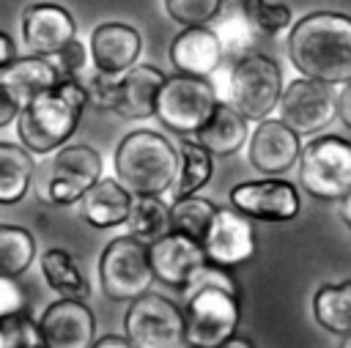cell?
I'll return each instance as SVG.
<instances>
[{"instance_id": "6da1fadb", "label": "cell", "mask_w": 351, "mask_h": 348, "mask_svg": "<svg viewBox=\"0 0 351 348\" xmlns=\"http://www.w3.org/2000/svg\"><path fill=\"white\" fill-rule=\"evenodd\" d=\"M288 58L304 74L329 85L351 79V16L315 11L288 36Z\"/></svg>"}, {"instance_id": "7a4b0ae2", "label": "cell", "mask_w": 351, "mask_h": 348, "mask_svg": "<svg viewBox=\"0 0 351 348\" xmlns=\"http://www.w3.org/2000/svg\"><path fill=\"white\" fill-rule=\"evenodd\" d=\"M88 99L77 79L60 77L47 90L36 93L16 115V132L27 151L33 153H49L58 145H63L85 110Z\"/></svg>"}, {"instance_id": "3957f363", "label": "cell", "mask_w": 351, "mask_h": 348, "mask_svg": "<svg viewBox=\"0 0 351 348\" xmlns=\"http://www.w3.org/2000/svg\"><path fill=\"white\" fill-rule=\"evenodd\" d=\"M115 173L129 195H162L176 184L178 151L151 129H137L118 142Z\"/></svg>"}, {"instance_id": "277c9868", "label": "cell", "mask_w": 351, "mask_h": 348, "mask_svg": "<svg viewBox=\"0 0 351 348\" xmlns=\"http://www.w3.org/2000/svg\"><path fill=\"white\" fill-rule=\"evenodd\" d=\"M282 93L280 66L261 52H247L233 60L228 74V104L241 112L247 121L269 118Z\"/></svg>"}, {"instance_id": "5b68a950", "label": "cell", "mask_w": 351, "mask_h": 348, "mask_svg": "<svg viewBox=\"0 0 351 348\" xmlns=\"http://www.w3.org/2000/svg\"><path fill=\"white\" fill-rule=\"evenodd\" d=\"M217 101V88L206 77L178 71L176 77L162 79L154 101V115L176 134H192L208 121Z\"/></svg>"}, {"instance_id": "8992f818", "label": "cell", "mask_w": 351, "mask_h": 348, "mask_svg": "<svg viewBox=\"0 0 351 348\" xmlns=\"http://www.w3.org/2000/svg\"><path fill=\"white\" fill-rule=\"evenodd\" d=\"M299 181L321 200H340L351 189V142L326 134L299 151Z\"/></svg>"}, {"instance_id": "52a82bcc", "label": "cell", "mask_w": 351, "mask_h": 348, "mask_svg": "<svg viewBox=\"0 0 351 348\" xmlns=\"http://www.w3.org/2000/svg\"><path fill=\"white\" fill-rule=\"evenodd\" d=\"M99 279L104 296L112 301H132L145 293L154 282V271L148 263V244L129 236L112 238L99 260Z\"/></svg>"}, {"instance_id": "ba28073f", "label": "cell", "mask_w": 351, "mask_h": 348, "mask_svg": "<svg viewBox=\"0 0 351 348\" xmlns=\"http://www.w3.org/2000/svg\"><path fill=\"white\" fill-rule=\"evenodd\" d=\"M239 323V296L222 288H200L186 296L184 345L219 348Z\"/></svg>"}, {"instance_id": "9c48e42d", "label": "cell", "mask_w": 351, "mask_h": 348, "mask_svg": "<svg viewBox=\"0 0 351 348\" xmlns=\"http://www.w3.org/2000/svg\"><path fill=\"white\" fill-rule=\"evenodd\" d=\"M126 340L134 348H176L184 345V312L159 293H140L132 299L126 315Z\"/></svg>"}, {"instance_id": "30bf717a", "label": "cell", "mask_w": 351, "mask_h": 348, "mask_svg": "<svg viewBox=\"0 0 351 348\" xmlns=\"http://www.w3.org/2000/svg\"><path fill=\"white\" fill-rule=\"evenodd\" d=\"M280 121L296 134H315L337 115V96L329 82L315 77H299L288 82L277 99Z\"/></svg>"}, {"instance_id": "8fae6325", "label": "cell", "mask_w": 351, "mask_h": 348, "mask_svg": "<svg viewBox=\"0 0 351 348\" xmlns=\"http://www.w3.org/2000/svg\"><path fill=\"white\" fill-rule=\"evenodd\" d=\"M200 247L206 252V260L233 269L255 255V230L247 214H241L239 208H217L200 238Z\"/></svg>"}, {"instance_id": "7c38bea8", "label": "cell", "mask_w": 351, "mask_h": 348, "mask_svg": "<svg viewBox=\"0 0 351 348\" xmlns=\"http://www.w3.org/2000/svg\"><path fill=\"white\" fill-rule=\"evenodd\" d=\"M96 178H101L99 151H93L90 145H66L52 159L47 197L58 206H71Z\"/></svg>"}, {"instance_id": "4fadbf2b", "label": "cell", "mask_w": 351, "mask_h": 348, "mask_svg": "<svg viewBox=\"0 0 351 348\" xmlns=\"http://www.w3.org/2000/svg\"><path fill=\"white\" fill-rule=\"evenodd\" d=\"M230 203L241 214H247L252 219H263V222H288L302 208L296 186L288 181H280V178L244 181V184L233 186Z\"/></svg>"}, {"instance_id": "5bb4252c", "label": "cell", "mask_w": 351, "mask_h": 348, "mask_svg": "<svg viewBox=\"0 0 351 348\" xmlns=\"http://www.w3.org/2000/svg\"><path fill=\"white\" fill-rule=\"evenodd\" d=\"M38 334L47 348H88L93 345V312L82 299L63 296L38 318Z\"/></svg>"}, {"instance_id": "9a60e30c", "label": "cell", "mask_w": 351, "mask_h": 348, "mask_svg": "<svg viewBox=\"0 0 351 348\" xmlns=\"http://www.w3.org/2000/svg\"><path fill=\"white\" fill-rule=\"evenodd\" d=\"M148 263L156 279H162L170 288H184V282L189 279V274L206 263V252L200 247V241L178 233V230H167L165 236L154 238L148 244Z\"/></svg>"}, {"instance_id": "2e32d148", "label": "cell", "mask_w": 351, "mask_h": 348, "mask_svg": "<svg viewBox=\"0 0 351 348\" xmlns=\"http://www.w3.org/2000/svg\"><path fill=\"white\" fill-rule=\"evenodd\" d=\"M302 142L293 129H288L282 121H266L261 118L252 140H250V162L258 173L280 175L299 159Z\"/></svg>"}, {"instance_id": "e0dca14e", "label": "cell", "mask_w": 351, "mask_h": 348, "mask_svg": "<svg viewBox=\"0 0 351 348\" xmlns=\"http://www.w3.org/2000/svg\"><path fill=\"white\" fill-rule=\"evenodd\" d=\"M22 36L30 52L55 55L74 38V19L63 5L36 3L22 14Z\"/></svg>"}, {"instance_id": "ac0fdd59", "label": "cell", "mask_w": 351, "mask_h": 348, "mask_svg": "<svg viewBox=\"0 0 351 348\" xmlns=\"http://www.w3.org/2000/svg\"><path fill=\"white\" fill-rule=\"evenodd\" d=\"M60 79L55 63L47 55H27L14 58L5 66H0V90L22 110L36 93L47 90Z\"/></svg>"}, {"instance_id": "d6986e66", "label": "cell", "mask_w": 351, "mask_h": 348, "mask_svg": "<svg viewBox=\"0 0 351 348\" xmlns=\"http://www.w3.org/2000/svg\"><path fill=\"white\" fill-rule=\"evenodd\" d=\"M140 33L121 22L99 25L90 36V58L99 71L107 74H123L134 60L140 58Z\"/></svg>"}, {"instance_id": "ffe728a7", "label": "cell", "mask_w": 351, "mask_h": 348, "mask_svg": "<svg viewBox=\"0 0 351 348\" xmlns=\"http://www.w3.org/2000/svg\"><path fill=\"white\" fill-rule=\"evenodd\" d=\"M170 60L181 74L211 77L222 63V49L211 27L192 25L184 33H178L176 41L170 44Z\"/></svg>"}, {"instance_id": "44dd1931", "label": "cell", "mask_w": 351, "mask_h": 348, "mask_svg": "<svg viewBox=\"0 0 351 348\" xmlns=\"http://www.w3.org/2000/svg\"><path fill=\"white\" fill-rule=\"evenodd\" d=\"M165 74L156 66H129L123 77L115 79V96H112V112L121 118H148L154 115L156 90L162 85Z\"/></svg>"}, {"instance_id": "7402d4cb", "label": "cell", "mask_w": 351, "mask_h": 348, "mask_svg": "<svg viewBox=\"0 0 351 348\" xmlns=\"http://www.w3.org/2000/svg\"><path fill=\"white\" fill-rule=\"evenodd\" d=\"M189 137L200 142L211 156H230L247 140V118L236 112L228 101H217L208 121L200 129H195Z\"/></svg>"}, {"instance_id": "603a6c76", "label": "cell", "mask_w": 351, "mask_h": 348, "mask_svg": "<svg viewBox=\"0 0 351 348\" xmlns=\"http://www.w3.org/2000/svg\"><path fill=\"white\" fill-rule=\"evenodd\" d=\"M132 195L112 178H96L80 197V214L93 227H115L126 219Z\"/></svg>"}, {"instance_id": "cb8c5ba5", "label": "cell", "mask_w": 351, "mask_h": 348, "mask_svg": "<svg viewBox=\"0 0 351 348\" xmlns=\"http://www.w3.org/2000/svg\"><path fill=\"white\" fill-rule=\"evenodd\" d=\"M211 22H214L211 30H214V36L219 41L222 58L236 60V58H241V55L255 49V27H252L250 16L241 11L239 3H233V5L222 3V8L217 11V16Z\"/></svg>"}, {"instance_id": "d4e9b609", "label": "cell", "mask_w": 351, "mask_h": 348, "mask_svg": "<svg viewBox=\"0 0 351 348\" xmlns=\"http://www.w3.org/2000/svg\"><path fill=\"white\" fill-rule=\"evenodd\" d=\"M123 222L134 238L151 244L170 230V206L159 195H132Z\"/></svg>"}, {"instance_id": "484cf974", "label": "cell", "mask_w": 351, "mask_h": 348, "mask_svg": "<svg viewBox=\"0 0 351 348\" xmlns=\"http://www.w3.org/2000/svg\"><path fill=\"white\" fill-rule=\"evenodd\" d=\"M33 170L36 162L25 148L14 142H0V206L19 203L27 195Z\"/></svg>"}, {"instance_id": "4316f807", "label": "cell", "mask_w": 351, "mask_h": 348, "mask_svg": "<svg viewBox=\"0 0 351 348\" xmlns=\"http://www.w3.org/2000/svg\"><path fill=\"white\" fill-rule=\"evenodd\" d=\"M178 175H176V197L184 195H197V189H203L211 178V153L195 142L189 134H181L178 140Z\"/></svg>"}, {"instance_id": "83f0119b", "label": "cell", "mask_w": 351, "mask_h": 348, "mask_svg": "<svg viewBox=\"0 0 351 348\" xmlns=\"http://www.w3.org/2000/svg\"><path fill=\"white\" fill-rule=\"evenodd\" d=\"M313 315L326 332L346 337L351 332V282L318 288L313 299Z\"/></svg>"}, {"instance_id": "f1b7e54d", "label": "cell", "mask_w": 351, "mask_h": 348, "mask_svg": "<svg viewBox=\"0 0 351 348\" xmlns=\"http://www.w3.org/2000/svg\"><path fill=\"white\" fill-rule=\"evenodd\" d=\"M41 271L47 277V285L69 299H85L90 293V285L85 279V274L80 271V266L74 263V258L66 249H47L41 255Z\"/></svg>"}, {"instance_id": "f546056e", "label": "cell", "mask_w": 351, "mask_h": 348, "mask_svg": "<svg viewBox=\"0 0 351 348\" xmlns=\"http://www.w3.org/2000/svg\"><path fill=\"white\" fill-rule=\"evenodd\" d=\"M36 255V238L30 230L19 225H5L0 222V277H19L27 271Z\"/></svg>"}, {"instance_id": "4dcf8cb0", "label": "cell", "mask_w": 351, "mask_h": 348, "mask_svg": "<svg viewBox=\"0 0 351 348\" xmlns=\"http://www.w3.org/2000/svg\"><path fill=\"white\" fill-rule=\"evenodd\" d=\"M214 211H217V206L206 197H197V195L176 197L170 206V230H178V233L200 241Z\"/></svg>"}, {"instance_id": "1f68e13d", "label": "cell", "mask_w": 351, "mask_h": 348, "mask_svg": "<svg viewBox=\"0 0 351 348\" xmlns=\"http://www.w3.org/2000/svg\"><path fill=\"white\" fill-rule=\"evenodd\" d=\"M236 3L250 16L255 33L277 36L291 25V8L285 3H266V0H236Z\"/></svg>"}, {"instance_id": "d6a6232c", "label": "cell", "mask_w": 351, "mask_h": 348, "mask_svg": "<svg viewBox=\"0 0 351 348\" xmlns=\"http://www.w3.org/2000/svg\"><path fill=\"white\" fill-rule=\"evenodd\" d=\"M41 334L38 326L22 312H8L0 315V348H41Z\"/></svg>"}, {"instance_id": "836d02e7", "label": "cell", "mask_w": 351, "mask_h": 348, "mask_svg": "<svg viewBox=\"0 0 351 348\" xmlns=\"http://www.w3.org/2000/svg\"><path fill=\"white\" fill-rule=\"evenodd\" d=\"M225 0H165L167 14L173 22L192 27V25H208Z\"/></svg>"}, {"instance_id": "e575fe53", "label": "cell", "mask_w": 351, "mask_h": 348, "mask_svg": "<svg viewBox=\"0 0 351 348\" xmlns=\"http://www.w3.org/2000/svg\"><path fill=\"white\" fill-rule=\"evenodd\" d=\"M47 58L55 63V69H58V74H60V77H77V74L88 66L85 47L77 41V36H74L63 49H58L55 55H47Z\"/></svg>"}, {"instance_id": "d590c367", "label": "cell", "mask_w": 351, "mask_h": 348, "mask_svg": "<svg viewBox=\"0 0 351 348\" xmlns=\"http://www.w3.org/2000/svg\"><path fill=\"white\" fill-rule=\"evenodd\" d=\"M16 310H22V296H19V290L11 285L8 277H0V315L16 312Z\"/></svg>"}, {"instance_id": "8d00e7d4", "label": "cell", "mask_w": 351, "mask_h": 348, "mask_svg": "<svg viewBox=\"0 0 351 348\" xmlns=\"http://www.w3.org/2000/svg\"><path fill=\"white\" fill-rule=\"evenodd\" d=\"M337 115H340V121L351 129V79H346L343 90L337 93Z\"/></svg>"}, {"instance_id": "74e56055", "label": "cell", "mask_w": 351, "mask_h": 348, "mask_svg": "<svg viewBox=\"0 0 351 348\" xmlns=\"http://www.w3.org/2000/svg\"><path fill=\"white\" fill-rule=\"evenodd\" d=\"M16 115H19V107L0 90V126H8L11 121H16Z\"/></svg>"}, {"instance_id": "f35d334b", "label": "cell", "mask_w": 351, "mask_h": 348, "mask_svg": "<svg viewBox=\"0 0 351 348\" xmlns=\"http://www.w3.org/2000/svg\"><path fill=\"white\" fill-rule=\"evenodd\" d=\"M14 41H11V36L8 33H3L0 30V66H5L8 60H14Z\"/></svg>"}, {"instance_id": "ab89813d", "label": "cell", "mask_w": 351, "mask_h": 348, "mask_svg": "<svg viewBox=\"0 0 351 348\" xmlns=\"http://www.w3.org/2000/svg\"><path fill=\"white\" fill-rule=\"evenodd\" d=\"M96 348H129V340L126 337H118V334H107L101 340H93Z\"/></svg>"}, {"instance_id": "60d3db41", "label": "cell", "mask_w": 351, "mask_h": 348, "mask_svg": "<svg viewBox=\"0 0 351 348\" xmlns=\"http://www.w3.org/2000/svg\"><path fill=\"white\" fill-rule=\"evenodd\" d=\"M340 216H343V222L351 227V189L340 197Z\"/></svg>"}, {"instance_id": "b9f144b4", "label": "cell", "mask_w": 351, "mask_h": 348, "mask_svg": "<svg viewBox=\"0 0 351 348\" xmlns=\"http://www.w3.org/2000/svg\"><path fill=\"white\" fill-rule=\"evenodd\" d=\"M222 345H225V348H250V343H247V340H230V337H228Z\"/></svg>"}, {"instance_id": "7bdbcfd3", "label": "cell", "mask_w": 351, "mask_h": 348, "mask_svg": "<svg viewBox=\"0 0 351 348\" xmlns=\"http://www.w3.org/2000/svg\"><path fill=\"white\" fill-rule=\"evenodd\" d=\"M346 337H348V340H346V348H351V332H348Z\"/></svg>"}]
</instances>
